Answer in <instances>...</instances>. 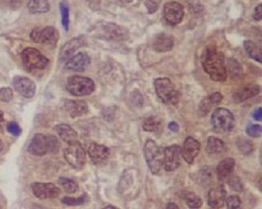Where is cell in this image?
<instances>
[{
    "label": "cell",
    "mask_w": 262,
    "mask_h": 209,
    "mask_svg": "<svg viewBox=\"0 0 262 209\" xmlns=\"http://www.w3.org/2000/svg\"><path fill=\"white\" fill-rule=\"evenodd\" d=\"M202 64L205 72L215 81L223 82L227 78L225 57L216 46L207 47L202 56Z\"/></svg>",
    "instance_id": "6da1fadb"
},
{
    "label": "cell",
    "mask_w": 262,
    "mask_h": 209,
    "mask_svg": "<svg viewBox=\"0 0 262 209\" xmlns=\"http://www.w3.org/2000/svg\"><path fill=\"white\" fill-rule=\"evenodd\" d=\"M60 149L57 138L52 135L37 133L34 135L28 146L27 150L35 156H42L47 153H57Z\"/></svg>",
    "instance_id": "7a4b0ae2"
},
{
    "label": "cell",
    "mask_w": 262,
    "mask_h": 209,
    "mask_svg": "<svg viewBox=\"0 0 262 209\" xmlns=\"http://www.w3.org/2000/svg\"><path fill=\"white\" fill-rule=\"evenodd\" d=\"M144 155L147 165L153 174L159 173L164 165L165 149L152 139L144 145Z\"/></svg>",
    "instance_id": "3957f363"
},
{
    "label": "cell",
    "mask_w": 262,
    "mask_h": 209,
    "mask_svg": "<svg viewBox=\"0 0 262 209\" xmlns=\"http://www.w3.org/2000/svg\"><path fill=\"white\" fill-rule=\"evenodd\" d=\"M138 174L134 169L126 170L122 175L118 185L119 193L128 200L137 195L139 189Z\"/></svg>",
    "instance_id": "277c9868"
},
{
    "label": "cell",
    "mask_w": 262,
    "mask_h": 209,
    "mask_svg": "<svg viewBox=\"0 0 262 209\" xmlns=\"http://www.w3.org/2000/svg\"><path fill=\"white\" fill-rule=\"evenodd\" d=\"M211 122L213 129L216 133L226 134L234 129L235 119L233 114L230 110L219 108L213 113Z\"/></svg>",
    "instance_id": "5b68a950"
},
{
    "label": "cell",
    "mask_w": 262,
    "mask_h": 209,
    "mask_svg": "<svg viewBox=\"0 0 262 209\" xmlns=\"http://www.w3.org/2000/svg\"><path fill=\"white\" fill-rule=\"evenodd\" d=\"M156 92L162 101L169 105H176L179 101V93L171 80L168 78H160L155 82Z\"/></svg>",
    "instance_id": "8992f818"
},
{
    "label": "cell",
    "mask_w": 262,
    "mask_h": 209,
    "mask_svg": "<svg viewBox=\"0 0 262 209\" xmlns=\"http://www.w3.org/2000/svg\"><path fill=\"white\" fill-rule=\"evenodd\" d=\"M21 58L24 66L29 71L44 70L49 63L48 59L39 50L34 48L25 49Z\"/></svg>",
    "instance_id": "52a82bcc"
},
{
    "label": "cell",
    "mask_w": 262,
    "mask_h": 209,
    "mask_svg": "<svg viewBox=\"0 0 262 209\" xmlns=\"http://www.w3.org/2000/svg\"><path fill=\"white\" fill-rule=\"evenodd\" d=\"M64 156L67 162L75 169L81 170L86 163L85 150L77 141L68 144V146L64 150Z\"/></svg>",
    "instance_id": "ba28073f"
},
{
    "label": "cell",
    "mask_w": 262,
    "mask_h": 209,
    "mask_svg": "<svg viewBox=\"0 0 262 209\" xmlns=\"http://www.w3.org/2000/svg\"><path fill=\"white\" fill-rule=\"evenodd\" d=\"M66 87L70 93L76 96L90 95L95 88L94 82L91 78L79 76L69 77Z\"/></svg>",
    "instance_id": "9c48e42d"
},
{
    "label": "cell",
    "mask_w": 262,
    "mask_h": 209,
    "mask_svg": "<svg viewBox=\"0 0 262 209\" xmlns=\"http://www.w3.org/2000/svg\"><path fill=\"white\" fill-rule=\"evenodd\" d=\"M30 38L35 43L55 46L59 40V33L56 28L47 26L43 29H33Z\"/></svg>",
    "instance_id": "30bf717a"
},
{
    "label": "cell",
    "mask_w": 262,
    "mask_h": 209,
    "mask_svg": "<svg viewBox=\"0 0 262 209\" xmlns=\"http://www.w3.org/2000/svg\"><path fill=\"white\" fill-rule=\"evenodd\" d=\"M31 188L33 195L41 200L55 199L61 193V189L51 183L34 182Z\"/></svg>",
    "instance_id": "8fae6325"
},
{
    "label": "cell",
    "mask_w": 262,
    "mask_h": 209,
    "mask_svg": "<svg viewBox=\"0 0 262 209\" xmlns=\"http://www.w3.org/2000/svg\"><path fill=\"white\" fill-rule=\"evenodd\" d=\"M129 31L125 27L115 23H104L100 26V36L114 41H123L128 39Z\"/></svg>",
    "instance_id": "7c38bea8"
},
{
    "label": "cell",
    "mask_w": 262,
    "mask_h": 209,
    "mask_svg": "<svg viewBox=\"0 0 262 209\" xmlns=\"http://www.w3.org/2000/svg\"><path fill=\"white\" fill-rule=\"evenodd\" d=\"M181 148L173 145L165 148L164 166L167 172L175 171L180 164Z\"/></svg>",
    "instance_id": "4fadbf2b"
},
{
    "label": "cell",
    "mask_w": 262,
    "mask_h": 209,
    "mask_svg": "<svg viewBox=\"0 0 262 209\" xmlns=\"http://www.w3.org/2000/svg\"><path fill=\"white\" fill-rule=\"evenodd\" d=\"M164 13L165 20L171 25L179 24L182 21L184 15L183 7L176 3L166 4Z\"/></svg>",
    "instance_id": "5bb4252c"
},
{
    "label": "cell",
    "mask_w": 262,
    "mask_h": 209,
    "mask_svg": "<svg viewBox=\"0 0 262 209\" xmlns=\"http://www.w3.org/2000/svg\"><path fill=\"white\" fill-rule=\"evenodd\" d=\"M201 149L200 142L193 137H188L184 142L181 150L182 157L189 164L194 163Z\"/></svg>",
    "instance_id": "9a60e30c"
},
{
    "label": "cell",
    "mask_w": 262,
    "mask_h": 209,
    "mask_svg": "<svg viewBox=\"0 0 262 209\" xmlns=\"http://www.w3.org/2000/svg\"><path fill=\"white\" fill-rule=\"evenodd\" d=\"M13 85L16 91L26 98H31L35 94V83L26 77H15L13 79Z\"/></svg>",
    "instance_id": "2e32d148"
},
{
    "label": "cell",
    "mask_w": 262,
    "mask_h": 209,
    "mask_svg": "<svg viewBox=\"0 0 262 209\" xmlns=\"http://www.w3.org/2000/svg\"><path fill=\"white\" fill-rule=\"evenodd\" d=\"M110 153L108 147L95 143H92L88 149L89 157L95 164H101L106 161L109 158Z\"/></svg>",
    "instance_id": "e0dca14e"
},
{
    "label": "cell",
    "mask_w": 262,
    "mask_h": 209,
    "mask_svg": "<svg viewBox=\"0 0 262 209\" xmlns=\"http://www.w3.org/2000/svg\"><path fill=\"white\" fill-rule=\"evenodd\" d=\"M227 190L223 185L209 190L207 196L208 205L213 208H220L224 206Z\"/></svg>",
    "instance_id": "ac0fdd59"
},
{
    "label": "cell",
    "mask_w": 262,
    "mask_h": 209,
    "mask_svg": "<svg viewBox=\"0 0 262 209\" xmlns=\"http://www.w3.org/2000/svg\"><path fill=\"white\" fill-rule=\"evenodd\" d=\"M86 40L83 36L74 37L67 41L62 48L60 52V59L65 61L71 57L76 51L85 45Z\"/></svg>",
    "instance_id": "d6986e66"
},
{
    "label": "cell",
    "mask_w": 262,
    "mask_h": 209,
    "mask_svg": "<svg viewBox=\"0 0 262 209\" xmlns=\"http://www.w3.org/2000/svg\"><path fill=\"white\" fill-rule=\"evenodd\" d=\"M223 95L219 92L214 93L202 100L198 110L199 115L204 117L211 112L213 107L218 105L223 100Z\"/></svg>",
    "instance_id": "ffe728a7"
},
{
    "label": "cell",
    "mask_w": 262,
    "mask_h": 209,
    "mask_svg": "<svg viewBox=\"0 0 262 209\" xmlns=\"http://www.w3.org/2000/svg\"><path fill=\"white\" fill-rule=\"evenodd\" d=\"M90 63L89 57L87 54L81 52L69 59L65 67L68 70L82 72L86 70Z\"/></svg>",
    "instance_id": "44dd1931"
},
{
    "label": "cell",
    "mask_w": 262,
    "mask_h": 209,
    "mask_svg": "<svg viewBox=\"0 0 262 209\" xmlns=\"http://www.w3.org/2000/svg\"><path fill=\"white\" fill-rule=\"evenodd\" d=\"M174 43V38L172 35L160 33L156 35L153 38L152 47L156 51L166 52L173 49Z\"/></svg>",
    "instance_id": "7402d4cb"
},
{
    "label": "cell",
    "mask_w": 262,
    "mask_h": 209,
    "mask_svg": "<svg viewBox=\"0 0 262 209\" xmlns=\"http://www.w3.org/2000/svg\"><path fill=\"white\" fill-rule=\"evenodd\" d=\"M65 108L72 118L83 116L88 112L87 104L83 100H68L65 103Z\"/></svg>",
    "instance_id": "603a6c76"
},
{
    "label": "cell",
    "mask_w": 262,
    "mask_h": 209,
    "mask_svg": "<svg viewBox=\"0 0 262 209\" xmlns=\"http://www.w3.org/2000/svg\"><path fill=\"white\" fill-rule=\"evenodd\" d=\"M260 91L259 86L255 84L248 85L236 91L233 95V99L236 103H241L256 96Z\"/></svg>",
    "instance_id": "cb8c5ba5"
},
{
    "label": "cell",
    "mask_w": 262,
    "mask_h": 209,
    "mask_svg": "<svg viewBox=\"0 0 262 209\" xmlns=\"http://www.w3.org/2000/svg\"><path fill=\"white\" fill-rule=\"evenodd\" d=\"M192 179L200 186H208L212 183L214 179L213 171L210 168L204 166L193 174Z\"/></svg>",
    "instance_id": "d4e9b609"
},
{
    "label": "cell",
    "mask_w": 262,
    "mask_h": 209,
    "mask_svg": "<svg viewBox=\"0 0 262 209\" xmlns=\"http://www.w3.org/2000/svg\"><path fill=\"white\" fill-rule=\"evenodd\" d=\"M235 165V160L233 158H228L221 161L216 170L218 180L223 181L230 176L234 170Z\"/></svg>",
    "instance_id": "484cf974"
},
{
    "label": "cell",
    "mask_w": 262,
    "mask_h": 209,
    "mask_svg": "<svg viewBox=\"0 0 262 209\" xmlns=\"http://www.w3.org/2000/svg\"><path fill=\"white\" fill-rule=\"evenodd\" d=\"M56 131L61 139L68 144L77 141L78 133L69 125L65 124L58 125L56 127Z\"/></svg>",
    "instance_id": "4316f807"
},
{
    "label": "cell",
    "mask_w": 262,
    "mask_h": 209,
    "mask_svg": "<svg viewBox=\"0 0 262 209\" xmlns=\"http://www.w3.org/2000/svg\"><path fill=\"white\" fill-rule=\"evenodd\" d=\"M225 147V143L221 139L214 136L207 138L206 151L208 154L221 153L224 150Z\"/></svg>",
    "instance_id": "83f0119b"
},
{
    "label": "cell",
    "mask_w": 262,
    "mask_h": 209,
    "mask_svg": "<svg viewBox=\"0 0 262 209\" xmlns=\"http://www.w3.org/2000/svg\"><path fill=\"white\" fill-rule=\"evenodd\" d=\"M163 129V121L162 119L156 116L148 118L144 122L143 130L146 132L161 133Z\"/></svg>",
    "instance_id": "f1b7e54d"
},
{
    "label": "cell",
    "mask_w": 262,
    "mask_h": 209,
    "mask_svg": "<svg viewBox=\"0 0 262 209\" xmlns=\"http://www.w3.org/2000/svg\"><path fill=\"white\" fill-rule=\"evenodd\" d=\"M244 48L250 58L259 63H261V49L255 43L248 40L244 42Z\"/></svg>",
    "instance_id": "f546056e"
},
{
    "label": "cell",
    "mask_w": 262,
    "mask_h": 209,
    "mask_svg": "<svg viewBox=\"0 0 262 209\" xmlns=\"http://www.w3.org/2000/svg\"><path fill=\"white\" fill-rule=\"evenodd\" d=\"M27 7L33 14L45 13L49 10L48 0H27Z\"/></svg>",
    "instance_id": "4dcf8cb0"
},
{
    "label": "cell",
    "mask_w": 262,
    "mask_h": 209,
    "mask_svg": "<svg viewBox=\"0 0 262 209\" xmlns=\"http://www.w3.org/2000/svg\"><path fill=\"white\" fill-rule=\"evenodd\" d=\"M182 197L191 208H199L203 205L202 198L193 192L184 191L182 193Z\"/></svg>",
    "instance_id": "1f68e13d"
},
{
    "label": "cell",
    "mask_w": 262,
    "mask_h": 209,
    "mask_svg": "<svg viewBox=\"0 0 262 209\" xmlns=\"http://www.w3.org/2000/svg\"><path fill=\"white\" fill-rule=\"evenodd\" d=\"M59 184L68 194H73L79 189L78 183L74 180L69 178L61 177L59 180Z\"/></svg>",
    "instance_id": "d6a6232c"
},
{
    "label": "cell",
    "mask_w": 262,
    "mask_h": 209,
    "mask_svg": "<svg viewBox=\"0 0 262 209\" xmlns=\"http://www.w3.org/2000/svg\"><path fill=\"white\" fill-rule=\"evenodd\" d=\"M236 145L239 151L245 155L250 154L253 150L254 146L252 141L244 137L238 138Z\"/></svg>",
    "instance_id": "836d02e7"
},
{
    "label": "cell",
    "mask_w": 262,
    "mask_h": 209,
    "mask_svg": "<svg viewBox=\"0 0 262 209\" xmlns=\"http://www.w3.org/2000/svg\"><path fill=\"white\" fill-rule=\"evenodd\" d=\"M60 9L62 17V23L63 28L68 31L69 28V10L66 2H63L60 4Z\"/></svg>",
    "instance_id": "e575fe53"
},
{
    "label": "cell",
    "mask_w": 262,
    "mask_h": 209,
    "mask_svg": "<svg viewBox=\"0 0 262 209\" xmlns=\"http://www.w3.org/2000/svg\"><path fill=\"white\" fill-rule=\"evenodd\" d=\"M87 200V195L84 193L78 198L65 197L62 199V202L68 205L77 206L85 203Z\"/></svg>",
    "instance_id": "d590c367"
},
{
    "label": "cell",
    "mask_w": 262,
    "mask_h": 209,
    "mask_svg": "<svg viewBox=\"0 0 262 209\" xmlns=\"http://www.w3.org/2000/svg\"><path fill=\"white\" fill-rule=\"evenodd\" d=\"M228 183L232 190L237 192H242L244 190L243 184L238 176H233L229 178Z\"/></svg>",
    "instance_id": "8d00e7d4"
},
{
    "label": "cell",
    "mask_w": 262,
    "mask_h": 209,
    "mask_svg": "<svg viewBox=\"0 0 262 209\" xmlns=\"http://www.w3.org/2000/svg\"><path fill=\"white\" fill-rule=\"evenodd\" d=\"M22 3L23 0H0V5L12 10L19 9L21 7Z\"/></svg>",
    "instance_id": "74e56055"
},
{
    "label": "cell",
    "mask_w": 262,
    "mask_h": 209,
    "mask_svg": "<svg viewBox=\"0 0 262 209\" xmlns=\"http://www.w3.org/2000/svg\"><path fill=\"white\" fill-rule=\"evenodd\" d=\"M14 93L11 88L0 89V101L9 102L13 98Z\"/></svg>",
    "instance_id": "f35d334b"
},
{
    "label": "cell",
    "mask_w": 262,
    "mask_h": 209,
    "mask_svg": "<svg viewBox=\"0 0 262 209\" xmlns=\"http://www.w3.org/2000/svg\"><path fill=\"white\" fill-rule=\"evenodd\" d=\"M246 132L250 137L258 138L261 135L262 128L259 124L251 125L247 128Z\"/></svg>",
    "instance_id": "ab89813d"
},
{
    "label": "cell",
    "mask_w": 262,
    "mask_h": 209,
    "mask_svg": "<svg viewBox=\"0 0 262 209\" xmlns=\"http://www.w3.org/2000/svg\"><path fill=\"white\" fill-rule=\"evenodd\" d=\"M7 130L10 134L15 137L20 136L22 133L21 127L15 121H11L8 124Z\"/></svg>",
    "instance_id": "60d3db41"
},
{
    "label": "cell",
    "mask_w": 262,
    "mask_h": 209,
    "mask_svg": "<svg viewBox=\"0 0 262 209\" xmlns=\"http://www.w3.org/2000/svg\"><path fill=\"white\" fill-rule=\"evenodd\" d=\"M241 203L240 197L237 195H231L227 200L228 208H238L240 207Z\"/></svg>",
    "instance_id": "b9f144b4"
},
{
    "label": "cell",
    "mask_w": 262,
    "mask_h": 209,
    "mask_svg": "<svg viewBox=\"0 0 262 209\" xmlns=\"http://www.w3.org/2000/svg\"><path fill=\"white\" fill-rule=\"evenodd\" d=\"M131 99L136 107L140 108L142 106L144 102L143 97L139 92H133L131 95Z\"/></svg>",
    "instance_id": "7bdbcfd3"
},
{
    "label": "cell",
    "mask_w": 262,
    "mask_h": 209,
    "mask_svg": "<svg viewBox=\"0 0 262 209\" xmlns=\"http://www.w3.org/2000/svg\"><path fill=\"white\" fill-rule=\"evenodd\" d=\"M160 0H146L145 5L148 13L153 14L158 10Z\"/></svg>",
    "instance_id": "ee69618b"
},
{
    "label": "cell",
    "mask_w": 262,
    "mask_h": 209,
    "mask_svg": "<svg viewBox=\"0 0 262 209\" xmlns=\"http://www.w3.org/2000/svg\"><path fill=\"white\" fill-rule=\"evenodd\" d=\"M253 18L257 21L261 19V5L260 4L254 9V13L252 15Z\"/></svg>",
    "instance_id": "f6af8a7d"
},
{
    "label": "cell",
    "mask_w": 262,
    "mask_h": 209,
    "mask_svg": "<svg viewBox=\"0 0 262 209\" xmlns=\"http://www.w3.org/2000/svg\"><path fill=\"white\" fill-rule=\"evenodd\" d=\"M253 118L257 121H261L262 119V110L261 108L259 107L255 109L252 113Z\"/></svg>",
    "instance_id": "bcb514c9"
},
{
    "label": "cell",
    "mask_w": 262,
    "mask_h": 209,
    "mask_svg": "<svg viewBox=\"0 0 262 209\" xmlns=\"http://www.w3.org/2000/svg\"><path fill=\"white\" fill-rule=\"evenodd\" d=\"M232 69L231 70V71L233 72L234 74H237V75L238 74H239L242 71L241 66L238 63H237V62H235L234 61L232 62Z\"/></svg>",
    "instance_id": "7dc6e473"
},
{
    "label": "cell",
    "mask_w": 262,
    "mask_h": 209,
    "mask_svg": "<svg viewBox=\"0 0 262 209\" xmlns=\"http://www.w3.org/2000/svg\"><path fill=\"white\" fill-rule=\"evenodd\" d=\"M168 128L171 131L174 133L178 132L180 129L179 124L175 121L170 122L168 125Z\"/></svg>",
    "instance_id": "c3c4849f"
},
{
    "label": "cell",
    "mask_w": 262,
    "mask_h": 209,
    "mask_svg": "<svg viewBox=\"0 0 262 209\" xmlns=\"http://www.w3.org/2000/svg\"><path fill=\"white\" fill-rule=\"evenodd\" d=\"M167 208H179V206L174 202H169L167 205Z\"/></svg>",
    "instance_id": "681fc988"
},
{
    "label": "cell",
    "mask_w": 262,
    "mask_h": 209,
    "mask_svg": "<svg viewBox=\"0 0 262 209\" xmlns=\"http://www.w3.org/2000/svg\"><path fill=\"white\" fill-rule=\"evenodd\" d=\"M4 115V112L0 110V124H1L5 121Z\"/></svg>",
    "instance_id": "f907efd6"
},
{
    "label": "cell",
    "mask_w": 262,
    "mask_h": 209,
    "mask_svg": "<svg viewBox=\"0 0 262 209\" xmlns=\"http://www.w3.org/2000/svg\"><path fill=\"white\" fill-rule=\"evenodd\" d=\"M4 148V143L3 141L0 139V152H1Z\"/></svg>",
    "instance_id": "816d5d0a"
},
{
    "label": "cell",
    "mask_w": 262,
    "mask_h": 209,
    "mask_svg": "<svg viewBox=\"0 0 262 209\" xmlns=\"http://www.w3.org/2000/svg\"><path fill=\"white\" fill-rule=\"evenodd\" d=\"M120 1L125 3H130L132 2V0H120Z\"/></svg>",
    "instance_id": "f5cc1de1"
},
{
    "label": "cell",
    "mask_w": 262,
    "mask_h": 209,
    "mask_svg": "<svg viewBox=\"0 0 262 209\" xmlns=\"http://www.w3.org/2000/svg\"><path fill=\"white\" fill-rule=\"evenodd\" d=\"M106 208H116V207H114V206L110 205V206H106Z\"/></svg>",
    "instance_id": "db71d44e"
}]
</instances>
